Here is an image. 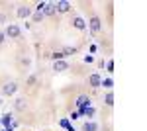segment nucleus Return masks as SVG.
<instances>
[{
	"label": "nucleus",
	"mask_w": 147,
	"mask_h": 131,
	"mask_svg": "<svg viewBox=\"0 0 147 131\" xmlns=\"http://www.w3.org/2000/svg\"><path fill=\"white\" fill-rule=\"evenodd\" d=\"M84 116L92 118V116H94V108H86V110H84Z\"/></svg>",
	"instance_id": "obj_22"
},
{
	"label": "nucleus",
	"mask_w": 147,
	"mask_h": 131,
	"mask_svg": "<svg viewBox=\"0 0 147 131\" xmlns=\"http://www.w3.org/2000/svg\"><path fill=\"white\" fill-rule=\"evenodd\" d=\"M45 4H47V2H39V4L35 6V12H43V8H45Z\"/></svg>",
	"instance_id": "obj_21"
},
{
	"label": "nucleus",
	"mask_w": 147,
	"mask_h": 131,
	"mask_svg": "<svg viewBox=\"0 0 147 131\" xmlns=\"http://www.w3.org/2000/svg\"><path fill=\"white\" fill-rule=\"evenodd\" d=\"M61 127H65L67 131H75V127L69 123V120H61Z\"/></svg>",
	"instance_id": "obj_18"
},
{
	"label": "nucleus",
	"mask_w": 147,
	"mask_h": 131,
	"mask_svg": "<svg viewBox=\"0 0 147 131\" xmlns=\"http://www.w3.org/2000/svg\"><path fill=\"white\" fill-rule=\"evenodd\" d=\"M57 14V8H55V2H47L45 8H43V16H49V18H53Z\"/></svg>",
	"instance_id": "obj_6"
},
{
	"label": "nucleus",
	"mask_w": 147,
	"mask_h": 131,
	"mask_svg": "<svg viewBox=\"0 0 147 131\" xmlns=\"http://www.w3.org/2000/svg\"><path fill=\"white\" fill-rule=\"evenodd\" d=\"M37 82V77H30L28 78V84H35Z\"/></svg>",
	"instance_id": "obj_24"
},
{
	"label": "nucleus",
	"mask_w": 147,
	"mask_h": 131,
	"mask_svg": "<svg viewBox=\"0 0 147 131\" xmlns=\"http://www.w3.org/2000/svg\"><path fill=\"white\" fill-rule=\"evenodd\" d=\"M53 71H57V73L69 71V63H65V61H55V63H53Z\"/></svg>",
	"instance_id": "obj_9"
},
{
	"label": "nucleus",
	"mask_w": 147,
	"mask_h": 131,
	"mask_svg": "<svg viewBox=\"0 0 147 131\" xmlns=\"http://www.w3.org/2000/svg\"><path fill=\"white\" fill-rule=\"evenodd\" d=\"M47 57H51V59H53V61H63V59H65V55L61 53V51H55V53L47 55Z\"/></svg>",
	"instance_id": "obj_16"
},
{
	"label": "nucleus",
	"mask_w": 147,
	"mask_h": 131,
	"mask_svg": "<svg viewBox=\"0 0 147 131\" xmlns=\"http://www.w3.org/2000/svg\"><path fill=\"white\" fill-rule=\"evenodd\" d=\"M4 35H6V37H10V39H18V37L22 35V28H20L18 24H10V26L6 28Z\"/></svg>",
	"instance_id": "obj_1"
},
{
	"label": "nucleus",
	"mask_w": 147,
	"mask_h": 131,
	"mask_svg": "<svg viewBox=\"0 0 147 131\" xmlns=\"http://www.w3.org/2000/svg\"><path fill=\"white\" fill-rule=\"evenodd\" d=\"M16 14H18V18H28V16L32 14V8H30V6H20Z\"/></svg>",
	"instance_id": "obj_10"
},
{
	"label": "nucleus",
	"mask_w": 147,
	"mask_h": 131,
	"mask_svg": "<svg viewBox=\"0 0 147 131\" xmlns=\"http://www.w3.org/2000/svg\"><path fill=\"white\" fill-rule=\"evenodd\" d=\"M55 8H57V14H67V12L71 10V4L65 2V0H61V2H57V4H55Z\"/></svg>",
	"instance_id": "obj_7"
},
{
	"label": "nucleus",
	"mask_w": 147,
	"mask_h": 131,
	"mask_svg": "<svg viewBox=\"0 0 147 131\" xmlns=\"http://www.w3.org/2000/svg\"><path fill=\"white\" fill-rule=\"evenodd\" d=\"M100 86L108 88V90H112V88H114V80H112V78H104V80L100 82Z\"/></svg>",
	"instance_id": "obj_14"
},
{
	"label": "nucleus",
	"mask_w": 147,
	"mask_h": 131,
	"mask_svg": "<svg viewBox=\"0 0 147 131\" xmlns=\"http://www.w3.org/2000/svg\"><path fill=\"white\" fill-rule=\"evenodd\" d=\"M92 61H94V57H92V55H86V57H84V63H92Z\"/></svg>",
	"instance_id": "obj_25"
},
{
	"label": "nucleus",
	"mask_w": 147,
	"mask_h": 131,
	"mask_svg": "<svg viewBox=\"0 0 147 131\" xmlns=\"http://www.w3.org/2000/svg\"><path fill=\"white\" fill-rule=\"evenodd\" d=\"M14 108L18 110V112H24V110L28 108V102H26V98H18L16 102H14Z\"/></svg>",
	"instance_id": "obj_11"
},
{
	"label": "nucleus",
	"mask_w": 147,
	"mask_h": 131,
	"mask_svg": "<svg viewBox=\"0 0 147 131\" xmlns=\"http://www.w3.org/2000/svg\"><path fill=\"white\" fill-rule=\"evenodd\" d=\"M43 18H45V16H43V12H35V14H34V22H41Z\"/></svg>",
	"instance_id": "obj_19"
},
{
	"label": "nucleus",
	"mask_w": 147,
	"mask_h": 131,
	"mask_svg": "<svg viewBox=\"0 0 147 131\" xmlns=\"http://www.w3.org/2000/svg\"><path fill=\"white\" fill-rule=\"evenodd\" d=\"M6 22H8V16L2 12V14H0V24H6Z\"/></svg>",
	"instance_id": "obj_23"
},
{
	"label": "nucleus",
	"mask_w": 147,
	"mask_h": 131,
	"mask_svg": "<svg viewBox=\"0 0 147 131\" xmlns=\"http://www.w3.org/2000/svg\"><path fill=\"white\" fill-rule=\"evenodd\" d=\"M16 90H18V84H16V82H6V84H2V94H4V96H12Z\"/></svg>",
	"instance_id": "obj_3"
},
{
	"label": "nucleus",
	"mask_w": 147,
	"mask_h": 131,
	"mask_svg": "<svg viewBox=\"0 0 147 131\" xmlns=\"http://www.w3.org/2000/svg\"><path fill=\"white\" fill-rule=\"evenodd\" d=\"M88 28H90L94 33H98L102 30V22H100V18L98 16H90V20H88Z\"/></svg>",
	"instance_id": "obj_2"
},
{
	"label": "nucleus",
	"mask_w": 147,
	"mask_h": 131,
	"mask_svg": "<svg viewBox=\"0 0 147 131\" xmlns=\"http://www.w3.org/2000/svg\"><path fill=\"white\" fill-rule=\"evenodd\" d=\"M106 69H108V73H114V61H112V59L106 63Z\"/></svg>",
	"instance_id": "obj_20"
},
{
	"label": "nucleus",
	"mask_w": 147,
	"mask_h": 131,
	"mask_svg": "<svg viewBox=\"0 0 147 131\" xmlns=\"http://www.w3.org/2000/svg\"><path fill=\"white\" fill-rule=\"evenodd\" d=\"M104 102H106V106H110V108L114 106V94L112 92H108V94L104 96Z\"/></svg>",
	"instance_id": "obj_17"
},
{
	"label": "nucleus",
	"mask_w": 147,
	"mask_h": 131,
	"mask_svg": "<svg viewBox=\"0 0 147 131\" xmlns=\"http://www.w3.org/2000/svg\"><path fill=\"white\" fill-rule=\"evenodd\" d=\"M100 82H102V78L98 73H94V75H90L88 77V84H90L92 88H100Z\"/></svg>",
	"instance_id": "obj_8"
},
{
	"label": "nucleus",
	"mask_w": 147,
	"mask_h": 131,
	"mask_svg": "<svg viewBox=\"0 0 147 131\" xmlns=\"http://www.w3.org/2000/svg\"><path fill=\"white\" fill-rule=\"evenodd\" d=\"M12 120H14V116H12V114H6V116H2V123H4L6 127H10Z\"/></svg>",
	"instance_id": "obj_15"
},
{
	"label": "nucleus",
	"mask_w": 147,
	"mask_h": 131,
	"mask_svg": "<svg viewBox=\"0 0 147 131\" xmlns=\"http://www.w3.org/2000/svg\"><path fill=\"white\" fill-rule=\"evenodd\" d=\"M73 28L79 30V32H84V30H86V22H84L80 16H75V18H73Z\"/></svg>",
	"instance_id": "obj_5"
},
{
	"label": "nucleus",
	"mask_w": 147,
	"mask_h": 131,
	"mask_svg": "<svg viewBox=\"0 0 147 131\" xmlns=\"http://www.w3.org/2000/svg\"><path fill=\"white\" fill-rule=\"evenodd\" d=\"M6 41V35H4V32H0V45Z\"/></svg>",
	"instance_id": "obj_26"
},
{
	"label": "nucleus",
	"mask_w": 147,
	"mask_h": 131,
	"mask_svg": "<svg viewBox=\"0 0 147 131\" xmlns=\"http://www.w3.org/2000/svg\"><path fill=\"white\" fill-rule=\"evenodd\" d=\"M82 131H98V125H96L94 121H86V123L82 125Z\"/></svg>",
	"instance_id": "obj_12"
},
{
	"label": "nucleus",
	"mask_w": 147,
	"mask_h": 131,
	"mask_svg": "<svg viewBox=\"0 0 147 131\" xmlns=\"http://www.w3.org/2000/svg\"><path fill=\"white\" fill-rule=\"evenodd\" d=\"M75 104H77V108H90V98H88V96H86V94H82V96H79V98H77V102H75Z\"/></svg>",
	"instance_id": "obj_4"
},
{
	"label": "nucleus",
	"mask_w": 147,
	"mask_h": 131,
	"mask_svg": "<svg viewBox=\"0 0 147 131\" xmlns=\"http://www.w3.org/2000/svg\"><path fill=\"white\" fill-rule=\"evenodd\" d=\"M61 53L65 55V57H69V55H75V53H77V47H63V49H61Z\"/></svg>",
	"instance_id": "obj_13"
}]
</instances>
